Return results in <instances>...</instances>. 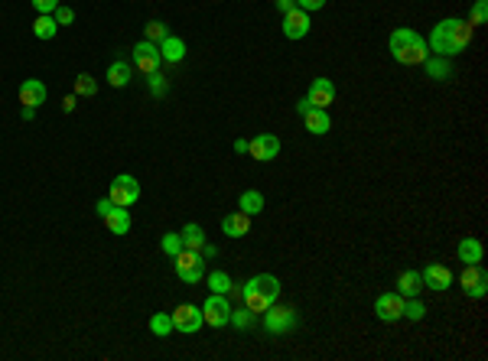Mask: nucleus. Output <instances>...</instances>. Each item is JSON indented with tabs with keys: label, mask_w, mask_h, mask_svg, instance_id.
Returning <instances> with one entry per match:
<instances>
[{
	"label": "nucleus",
	"mask_w": 488,
	"mask_h": 361,
	"mask_svg": "<svg viewBox=\"0 0 488 361\" xmlns=\"http://www.w3.org/2000/svg\"><path fill=\"white\" fill-rule=\"evenodd\" d=\"M472 36H475V27H472L469 20L450 17V20H440V23L433 27L426 46H430V52H436V56L452 59V56H459L462 49L469 46Z\"/></svg>",
	"instance_id": "nucleus-1"
},
{
	"label": "nucleus",
	"mask_w": 488,
	"mask_h": 361,
	"mask_svg": "<svg viewBox=\"0 0 488 361\" xmlns=\"http://www.w3.org/2000/svg\"><path fill=\"white\" fill-rule=\"evenodd\" d=\"M387 46H391L394 62H401V66H423L426 56H430L426 39L410 27H397L394 33H391V39H387Z\"/></svg>",
	"instance_id": "nucleus-2"
},
{
	"label": "nucleus",
	"mask_w": 488,
	"mask_h": 361,
	"mask_svg": "<svg viewBox=\"0 0 488 361\" xmlns=\"http://www.w3.org/2000/svg\"><path fill=\"white\" fill-rule=\"evenodd\" d=\"M277 296H280V280L273 274H257L241 286V300L251 313H264L267 306L277 303Z\"/></svg>",
	"instance_id": "nucleus-3"
},
{
	"label": "nucleus",
	"mask_w": 488,
	"mask_h": 361,
	"mask_svg": "<svg viewBox=\"0 0 488 361\" xmlns=\"http://www.w3.org/2000/svg\"><path fill=\"white\" fill-rule=\"evenodd\" d=\"M176 277L182 280V283H202L206 280V257H202V251H189V247H182L176 257Z\"/></svg>",
	"instance_id": "nucleus-4"
},
{
	"label": "nucleus",
	"mask_w": 488,
	"mask_h": 361,
	"mask_svg": "<svg viewBox=\"0 0 488 361\" xmlns=\"http://www.w3.org/2000/svg\"><path fill=\"white\" fill-rule=\"evenodd\" d=\"M108 199L114 205H121V209H131L134 202L141 199V182L134 179L131 172H121V176H114L111 186H108Z\"/></svg>",
	"instance_id": "nucleus-5"
},
{
	"label": "nucleus",
	"mask_w": 488,
	"mask_h": 361,
	"mask_svg": "<svg viewBox=\"0 0 488 361\" xmlns=\"http://www.w3.org/2000/svg\"><path fill=\"white\" fill-rule=\"evenodd\" d=\"M264 329L271 335H287V332H293L296 329V309H290V306H267L264 309Z\"/></svg>",
	"instance_id": "nucleus-6"
},
{
	"label": "nucleus",
	"mask_w": 488,
	"mask_h": 361,
	"mask_svg": "<svg viewBox=\"0 0 488 361\" xmlns=\"http://www.w3.org/2000/svg\"><path fill=\"white\" fill-rule=\"evenodd\" d=\"M231 309H235V306L228 303L225 293H212L206 303H202V319H206L212 329H222V325L231 323Z\"/></svg>",
	"instance_id": "nucleus-7"
},
{
	"label": "nucleus",
	"mask_w": 488,
	"mask_h": 361,
	"mask_svg": "<svg viewBox=\"0 0 488 361\" xmlns=\"http://www.w3.org/2000/svg\"><path fill=\"white\" fill-rule=\"evenodd\" d=\"M169 316H173V329H176V332H186V335L199 332V329L206 325V319H202V306H192V303L176 306Z\"/></svg>",
	"instance_id": "nucleus-8"
},
{
	"label": "nucleus",
	"mask_w": 488,
	"mask_h": 361,
	"mask_svg": "<svg viewBox=\"0 0 488 361\" xmlns=\"http://www.w3.org/2000/svg\"><path fill=\"white\" fill-rule=\"evenodd\" d=\"M160 46L157 43H150V39H143V43H137L134 46V66L141 68L143 75H153V72H160Z\"/></svg>",
	"instance_id": "nucleus-9"
},
{
	"label": "nucleus",
	"mask_w": 488,
	"mask_h": 361,
	"mask_svg": "<svg viewBox=\"0 0 488 361\" xmlns=\"http://www.w3.org/2000/svg\"><path fill=\"white\" fill-rule=\"evenodd\" d=\"M247 153L254 160L271 163L273 156H280V137L277 133H257L254 140H247Z\"/></svg>",
	"instance_id": "nucleus-10"
},
{
	"label": "nucleus",
	"mask_w": 488,
	"mask_h": 361,
	"mask_svg": "<svg viewBox=\"0 0 488 361\" xmlns=\"http://www.w3.org/2000/svg\"><path fill=\"white\" fill-rule=\"evenodd\" d=\"M375 316L381 323H397V319H404V296L397 293H381L375 303Z\"/></svg>",
	"instance_id": "nucleus-11"
},
{
	"label": "nucleus",
	"mask_w": 488,
	"mask_h": 361,
	"mask_svg": "<svg viewBox=\"0 0 488 361\" xmlns=\"http://www.w3.org/2000/svg\"><path fill=\"white\" fill-rule=\"evenodd\" d=\"M459 283H462V290H466L472 300H482V296H485V290H488V274L482 270L479 264H466V270H462V277H459Z\"/></svg>",
	"instance_id": "nucleus-12"
},
{
	"label": "nucleus",
	"mask_w": 488,
	"mask_h": 361,
	"mask_svg": "<svg viewBox=\"0 0 488 361\" xmlns=\"http://www.w3.org/2000/svg\"><path fill=\"white\" fill-rule=\"evenodd\" d=\"M310 27H313V20L306 10L296 7V10H290V13H283V36L287 39H303L310 33Z\"/></svg>",
	"instance_id": "nucleus-13"
},
{
	"label": "nucleus",
	"mask_w": 488,
	"mask_h": 361,
	"mask_svg": "<svg viewBox=\"0 0 488 361\" xmlns=\"http://www.w3.org/2000/svg\"><path fill=\"white\" fill-rule=\"evenodd\" d=\"M420 277H423V290H436V293L450 290V283H452V270L450 267H443V264L423 267Z\"/></svg>",
	"instance_id": "nucleus-14"
},
{
	"label": "nucleus",
	"mask_w": 488,
	"mask_h": 361,
	"mask_svg": "<svg viewBox=\"0 0 488 361\" xmlns=\"http://www.w3.org/2000/svg\"><path fill=\"white\" fill-rule=\"evenodd\" d=\"M306 98H310L313 108H322V111H326V108L336 101V85H332V78H313Z\"/></svg>",
	"instance_id": "nucleus-15"
},
{
	"label": "nucleus",
	"mask_w": 488,
	"mask_h": 361,
	"mask_svg": "<svg viewBox=\"0 0 488 361\" xmlns=\"http://www.w3.org/2000/svg\"><path fill=\"white\" fill-rule=\"evenodd\" d=\"M20 105H27V108L46 105V85H43L39 78H27V82L20 85Z\"/></svg>",
	"instance_id": "nucleus-16"
},
{
	"label": "nucleus",
	"mask_w": 488,
	"mask_h": 361,
	"mask_svg": "<svg viewBox=\"0 0 488 361\" xmlns=\"http://www.w3.org/2000/svg\"><path fill=\"white\" fill-rule=\"evenodd\" d=\"M222 231H225L228 238H244V235L251 231V215H244L241 209L231 212V215L222 219Z\"/></svg>",
	"instance_id": "nucleus-17"
},
{
	"label": "nucleus",
	"mask_w": 488,
	"mask_h": 361,
	"mask_svg": "<svg viewBox=\"0 0 488 361\" xmlns=\"http://www.w3.org/2000/svg\"><path fill=\"white\" fill-rule=\"evenodd\" d=\"M303 124H306L310 133L322 137V133H329V127H332V117H329V111H322V108H310V111L303 115Z\"/></svg>",
	"instance_id": "nucleus-18"
},
{
	"label": "nucleus",
	"mask_w": 488,
	"mask_h": 361,
	"mask_svg": "<svg viewBox=\"0 0 488 361\" xmlns=\"http://www.w3.org/2000/svg\"><path fill=\"white\" fill-rule=\"evenodd\" d=\"M104 225L111 235H127L131 231V209H121V205H114L108 215H104Z\"/></svg>",
	"instance_id": "nucleus-19"
},
{
	"label": "nucleus",
	"mask_w": 488,
	"mask_h": 361,
	"mask_svg": "<svg viewBox=\"0 0 488 361\" xmlns=\"http://www.w3.org/2000/svg\"><path fill=\"white\" fill-rule=\"evenodd\" d=\"M420 290H423V277L417 274V270H404V274L397 277V293L404 296V300L420 296Z\"/></svg>",
	"instance_id": "nucleus-20"
},
{
	"label": "nucleus",
	"mask_w": 488,
	"mask_h": 361,
	"mask_svg": "<svg viewBox=\"0 0 488 361\" xmlns=\"http://www.w3.org/2000/svg\"><path fill=\"white\" fill-rule=\"evenodd\" d=\"M160 56L166 59V62H182V59H186V43L169 33V36L160 43Z\"/></svg>",
	"instance_id": "nucleus-21"
},
{
	"label": "nucleus",
	"mask_w": 488,
	"mask_h": 361,
	"mask_svg": "<svg viewBox=\"0 0 488 361\" xmlns=\"http://www.w3.org/2000/svg\"><path fill=\"white\" fill-rule=\"evenodd\" d=\"M456 254H459L462 264H479L482 260V241L479 238H462L459 247H456Z\"/></svg>",
	"instance_id": "nucleus-22"
},
{
	"label": "nucleus",
	"mask_w": 488,
	"mask_h": 361,
	"mask_svg": "<svg viewBox=\"0 0 488 361\" xmlns=\"http://www.w3.org/2000/svg\"><path fill=\"white\" fill-rule=\"evenodd\" d=\"M59 23L52 20V13H39L36 23H33V36L36 39H56Z\"/></svg>",
	"instance_id": "nucleus-23"
},
{
	"label": "nucleus",
	"mask_w": 488,
	"mask_h": 361,
	"mask_svg": "<svg viewBox=\"0 0 488 361\" xmlns=\"http://www.w3.org/2000/svg\"><path fill=\"white\" fill-rule=\"evenodd\" d=\"M238 209H241L244 215H261V212H264V196H261L257 189L241 192V199H238Z\"/></svg>",
	"instance_id": "nucleus-24"
},
{
	"label": "nucleus",
	"mask_w": 488,
	"mask_h": 361,
	"mask_svg": "<svg viewBox=\"0 0 488 361\" xmlns=\"http://www.w3.org/2000/svg\"><path fill=\"white\" fill-rule=\"evenodd\" d=\"M179 235H182V247H189V251H199V247L206 244V231H202V225H196V221H189Z\"/></svg>",
	"instance_id": "nucleus-25"
},
{
	"label": "nucleus",
	"mask_w": 488,
	"mask_h": 361,
	"mask_svg": "<svg viewBox=\"0 0 488 361\" xmlns=\"http://www.w3.org/2000/svg\"><path fill=\"white\" fill-rule=\"evenodd\" d=\"M423 66H426V75L436 78V82H443V78H450V75H452L450 62H446L443 56H426V62H423Z\"/></svg>",
	"instance_id": "nucleus-26"
},
{
	"label": "nucleus",
	"mask_w": 488,
	"mask_h": 361,
	"mask_svg": "<svg viewBox=\"0 0 488 361\" xmlns=\"http://www.w3.org/2000/svg\"><path fill=\"white\" fill-rule=\"evenodd\" d=\"M127 82H131V66H127V62H111V66H108V85L124 88Z\"/></svg>",
	"instance_id": "nucleus-27"
},
{
	"label": "nucleus",
	"mask_w": 488,
	"mask_h": 361,
	"mask_svg": "<svg viewBox=\"0 0 488 361\" xmlns=\"http://www.w3.org/2000/svg\"><path fill=\"white\" fill-rule=\"evenodd\" d=\"M208 290H212V293H231V290H235V283H231V277L225 274V270H212V274H208Z\"/></svg>",
	"instance_id": "nucleus-28"
},
{
	"label": "nucleus",
	"mask_w": 488,
	"mask_h": 361,
	"mask_svg": "<svg viewBox=\"0 0 488 361\" xmlns=\"http://www.w3.org/2000/svg\"><path fill=\"white\" fill-rule=\"evenodd\" d=\"M150 332H153V335H160V339H166L169 332H176V329H173V316H169V313L150 316Z\"/></svg>",
	"instance_id": "nucleus-29"
},
{
	"label": "nucleus",
	"mask_w": 488,
	"mask_h": 361,
	"mask_svg": "<svg viewBox=\"0 0 488 361\" xmlns=\"http://www.w3.org/2000/svg\"><path fill=\"white\" fill-rule=\"evenodd\" d=\"M76 95L78 98H94L98 95V82H94L88 72H82V75L76 78Z\"/></svg>",
	"instance_id": "nucleus-30"
},
{
	"label": "nucleus",
	"mask_w": 488,
	"mask_h": 361,
	"mask_svg": "<svg viewBox=\"0 0 488 361\" xmlns=\"http://www.w3.org/2000/svg\"><path fill=\"white\" fill-rule=\"evenodd\" d=\"M143 33H147V39H150V43H157V46H160L163 39L169 36L166 23H160V20H150V23H147V27H143Z\"/></svg>",
	"instance_id": "nucleus-31"
},
{
	"label": "nucleus",
	"mask_w": 488,
	"mask_h": 361,
	"mask_svg": "<svg viewBox=\"0 0 488 361\" xmlns=\"http://www.w3.org/2000/svg\"><path fill=\"white\" fill-rule=\"evenodd\" d=\"M163 254H169V257H176L179 251H182V235H179V231H166V235H163Z\"/></svg>",
	"instance_id": "nucleus-32"
},
{
	"label": "nucleus",
	"mask_w": 488,
	"mask_h": 361,
	"mask_svg": "<svg viewBox=\"0 0 488 361\" xmlns=\"http://www.w3.org/2000/svg\"><path fill=\"white\" fill-rule=\"evenodd\" d=\"M426 316V306L420 303V296H410V300H404V319H423Z\"/></svg>",
	"instance_id": "nucleus-33"
},
{
	"label": "nucleus",
	"mask_w": 488,
	"mask_h": 361,
	"mask_svg": "<svg viewBox=\"0 0 488 361\" xmlns=\"http://www.w3.org/2000/svg\"><path fill=\"white\" fill-rule=\"evenodd\" d=\"M254 316L257 313H251L247 306H241V309H231V323H235V329H247L254 323Z\"/></svg>",
	"instance_id": "nucleus-34"
},
{
	"label": "nucleus",
	"mask_w": 488,
	"mask_h": 361,
	"mask_svg": "<svg viewBox=\"0 0 488 361\" xmlns=\"http://www.w3.org/2000/svg\"><path fill=\"white\" fill-rule=\"evenodd\" d=\"M485 17H488V3L485 0H475V7H472V27H485Z\"/></svg>",
	"instance_id": "nucleus-35"
},
{
	"label": "nucleus",
	"mask_w": 488,
	"mask_h": 361,
	"mask_svg": "<svg viewBox=\"0 0 488 361\" xmlns=\"http://www.w3.org/2000/svg\"><path fill=\"white\" fill-rule=\"evenodd\" d=\"M52 20H56L59 27H66V23H72V20H76V10H72V7H62V3H59L56 13H52Z\"/></svg>",
	"instance_id": "nucleus-36"
},
{
	"label": "nucleus",
	"mask_w": 488,
	"mask_h": 361,
	"mask_svg": "<svg viewBox=\"0 0 488 361\" xmlns=\"http://www.w3.org/2000/svg\"><path fill=\"white\" fill-rule=\"evenodd\" d=\"M147 85H150V91H157V95H166V78H163L160 72L147 75Z\"/></svg>",
	"instance_id": "nucleus-37"
},
{
	"label": "nucleus",
	"mask_w": 488,
	"mask_h": 361,
	"mask_svg": "<svg viewBox=\"0 0 488 361\" xmlns=\"http://www.w3.org/2000/svg\"><path fill=\"white\" fill-rule=\"evenodd\" d=\"M56 7H59V0H33L36 13H56Z\"/></svg>",
	"instance_id": "nucleus-38"
},
{
	"label": "nucleus",
	"mask_w": 488,
	"mask_h": 361,
	"mask_svg": "<svg viewBox=\"0 0 488 361\" xmlns=\"http://www.w3.org/2000/svg\"><path fill=\"white\" fill-rule=\"evenodd\" d=\"M296 7L306 10V13H316V10L326 7V0H296Z\"/></svg>",
	"instance_id": "nucleus-39"
},
{
	"label": "nucleus",
	"mask_w": 488,
	"mask_h": 361,
	"mask_svg": "<svg viewBox=\"0 0 488 361\" xmlns=\"http://www.w3.org/2000/svg\"><path fill=\"white\" fill-rule=\"evenodd\" d=\"M111 209H114V202H111V199H98V205H94V212H98L101 219H104V215H108Z\"/></svg>",
	"instance_id": "nucleus-40"
},
{
	"label": "nucleus",
	"mask_w": 488,
	"mask_h": 361,
	"mask_svg": "<svg viewBox=\"0 0 488 361\" xmlns=\"http://www.w3.org/2000/svg\"><path fill=\"white\" fill-rule=\"evenodd\" d=\"M277 10H280V13H290V10H296V0H277Z\"/></svg>",
	"instance_id": "nucleus-41"
},
{
	"label": "nucleus",
	"mask_w": 488,
	"mask_h": 361,
	"mask_svg": "<svg viewBox=\"0 0 488 361\" xmlns=\"http://www.w3.org/2000/svg\"><path fill=\"white\" fill-rule=\"evenodd\" d=\"M62 111H76V95L62 98Z\"/></svg>",
	"instance_id": "nucleus-42"
},
{
	"label": "nucleus",
	"mask_w": 488,
	"mask_h": 361,
	"mask_svg": "<svg viewBox=\"0 0 488 361\" xmlns=\"http://www.w3.org/2000/svg\"><path fill=\"white\" fill-rule=\"evenodd\" d=\"M20 117H23V121H33V117H36V108H27V105H23V111H20Z\"/></svg>",
	"instance_id": "nucleus-43"
},
{
	"label": "nucleus",
	"mask_w": 488,
	"mask_h": 361,
	"mask_svg": "<svg viewBox=\"0 0 488 361\" xmlns=\"http://www.w3.org/2000/svg\"><path fill=\"white\" fill-rule=\"evenodd\" d=\"M310 98H300V101H296V111H300V115H306V111H310Z\"/></svg>",
	"instance_id": "nucleus-44"
},
{
	"label": "nucleus",
	"mask_w": 488,
	"mask_h": 361,
	"mask_svg": "<svg viewBox=\"0 0 488 361\" xmlns=\"http://www.w3.org/2000/svg\"><path fill=\"white\" fill-rule=\"evenodd\" d=\"M235 150L238 153H247V140H244V137H241V140H235Z\"/></svg>",
	"instance_id": "nucleus-45"
}]
</instances>
